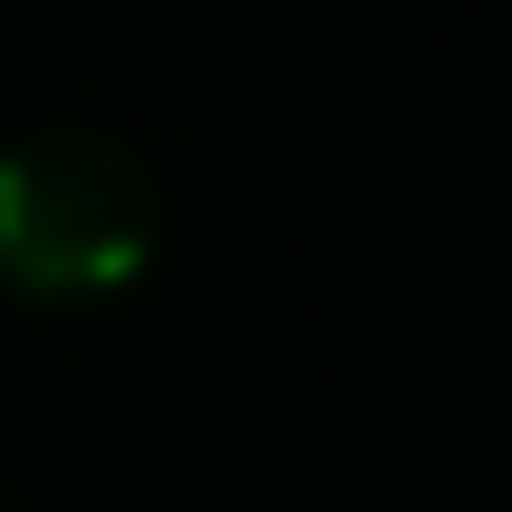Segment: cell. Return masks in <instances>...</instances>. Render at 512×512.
Here are the masks:
<instances>
[{"label": "cell", "instance_id": "6da1fadb", "mask_svg": "<svg viewBox=\"0 0 512 512\" xmlns=\"http://www.w3.org/2000/svg\"><path fill=\"white\" fill-rule=\"evenodd\" d=\"M162 247V190L114 133H29L0 152V275L19 294H114Z\"/></svg>", "mask_w": 512, "mask_h": 512}]
</instances>
